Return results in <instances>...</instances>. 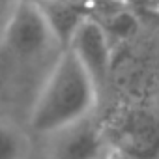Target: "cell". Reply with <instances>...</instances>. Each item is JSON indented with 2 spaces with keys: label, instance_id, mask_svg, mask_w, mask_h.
Segmentation results:
<instances>
[{
  "label": "cell",
  "instance_id": "cell-1",
  "mask_svg": "<svg viewBox=\"0 0 159 159\" xmlns=\"http://www.w3.org/2000/svg\"><path fill=\"white\" fill-rule=\"evenodd\" d=\"M98 96L99 86L92 75L67 47H64L34 98L28 125L43 137H52L88 120L98 105Z\"/></svg>",
  "mask_w": 159,
  "mask_h": 159
},
{
  "label": "cell",
  "instance_id": "cell-2",
  "mask_svg": "<svg viewBox=\"0 0 159 159\" xmlns=\"http://www.w3.org/2000/svg\"><path fill=\"white\" fill-rule=\"evenodd\" d=\"M2 45L21 62H36L47 56L54 47L64 49L51 30L38 0L17 2L4 23Z\"/></svg>",
  "mask_w": 159,
  "mask_h": 159
},
{
  "label": "cell",
  "instance_id": "cell-3",
  "mask_svg": "<svg viewBox=\"0 0 159 159\" xmlns=\"http://www.w3.org/2000/svg\"><path fill=\"white\" fill-rule=\"evenodd\" d=\"M66 47L86 67L98 86L107 81L112 64V43L105 25L88 15L77 26Z\"/></svg>",
  "mask_w": 159,
  "mask_h": 159
},
{
  "label": "cell",
  "instance_id": "cell-4",
  "mask_svg": "<svg viewBox=\"0 0 159 159\" xmlns=\"http://www.w3.org/2000/svg\"><path fill=\"white\" fill-rule=\"evenodd\" d=\"M49 159H96L105 152L101 131L88 120L79 122L56 135Z\"/></svg>",
  "mask_w": 159,
  "mask_h": 159
},
{
  "label": "cell",
  "instance_id": "cell-5",
  "mask_svg": "<svg viewBox=\"0 0 159 159\" xmlns=\"http://www.w3.org/2000/svg\"><path fill=\"white\" fill-rule=\"evenodd\" d=\"M28 135L13 122L0 118V159H28Z\"/></svg>",
  "mask_w": 159,
  "mask_h": 159
},
{
  "label": "cell",
  "instance_id": "cell-6",
  "mask_svg": "<svg viewBox=\"0 0 159 159\" xmlns=\"http://www.w3.org/2000/svg\"><path fill=\"white\" fill-rule=\"evenodd\" d=\"M105 155H107V159H146L144 155L135 153V152H131L127 148H122V146L105 148Z\"/></svg>",
  "mask_w": 159,
  "mask_h": 159
},
{
  "label": "cell",
  "instance_id": "cell-7",
  "mask_svg": "<svg viewBox=\"0 0 159 159\" xmlns=\"http://www.w3.org/2000/svg\"><path fill=\"white\" fill-rule=\"evenodd\" d=\"M96 159H107V155H105V152H103V153H101V155H98V157H96Z\"/></svg>",
  "mask_w": 159,
  "mask_h": 159
},
{
  "label": "cell",
  "instance_id": "cell-8",
  "mask_svg": "<svg viewBox=\"0 0 159 159\" xmlns=\"http://www.w3.org/2000/svg\"><path fill=\"white\" fill-rule=\"evenodd\" d=\"M146 2H157L159 4V0H146Z\"/></svg>",
  "mask_w": 159,
  "mask_h": 159
}]
</instances>
